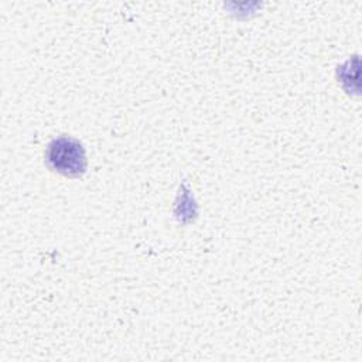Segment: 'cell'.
Instances as JSON below:
<instances>
[{
	"label": "cell",
	"mask_w": 362,
	"mask_h": 362,
	"mask_svg": "<svg viewBox=\"0 0 362 362\" xmlns=\"http://www.w3.org/2000/svg\"><path fill=\"white\" fill-rule=\"evenodd\" d=\"M45 164L49 170L65 177H81L86 171L83 146L72 137L54 139L45 148Z\"/></svg>",
	"instance_id": "obj_1"
}]
</instances>
